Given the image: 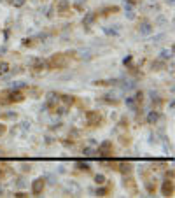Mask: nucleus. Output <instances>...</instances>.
<instances>
[{"label":"nucleus","instance_id":"nucleus-1","mask_svg":"<svg viewBox=\"0 0 175 198\" xmlns=\"http://www.w3.org/2000/svg\"><path fill=\"white\" fill-rule=\"evenodd\" d=\"M86 116H88V123H89L91 126H96V125L100 123V119H102L98 112H88Z\"/></svg>","mask_w":175,"mask_h":198},{"label":"nucleus","instance_id":"nucleus-2","mask_svg":"<svg viewBox=\"0 0 175 198\" xmlns=\"http://www.w3.org/2000/svg\"><path fill=\"white\" fill-rule=\"evenodd\" d=\"M44 189V179H37L34 182V188H32V193L34 195H39L40 191Z\"/></svg>","mask_w":175,"mask_h":198},{"label":"nucleus","instance_id":"nucleus-3","mask_svg":"<svg viewBox=\"0 0 175 198\" xmlns=\"http://www.w3.org/2000/svg\"><path fill=\"white\" fill-rule=\"evenodd\" d=\"M174 193V186H172V182H165V186H163V195H166V197H170Z\"/></svg>","mask_w":175,"mask_h":198},{"label":"nucleus","instance_id":"nucleus-4","mask_svg":"<svg viewBox=\"0 0 175 198\" xmlns=\"http://www.w3.org/2000/svg\"><path fill=\"white\" fill-rule=\"evenodd\" d=\"M104 182H105L104 175H96V184H104Z\"/></svg>","mask_w":175,"mask_h":198},{"label":"nucleus","instance_id":"nucleus-5","mask_svg":"<svg viewBox=\"0 0 175 198\" xmlns=\"http://www.w3.org/2000/svg\"><path fill=\"white\" fill-rule=\"evenodd\" d=\"M5 133V125H0V135H4Z\"/></svg>","mask_w":175,"mask_h":198}]
</instances>
